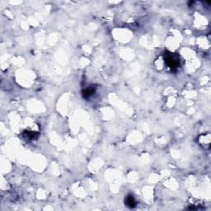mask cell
<instances>
[{
  "label": "cell",
  "instance_id": "cell-3",
  "mask_svg": "<svg viewBox=\"0 0 211 211\" xmlns=\"http://www.w3.org/2000/svg\"><path fill=\"white\" fill-rule=\"evenodd\" d=\"M94 92H95V89L94 88L88 87V88L82 91V96H83L84 98H90V97H92V95L94 94Z\"/></svg>",
  "mask_w": 211,
  "mask_h": 211
},
{
  "label": "cell",
  "instance_id": "cell-2",
  "mask_svg": "<svg viewBox=\"0 0 211 211\" xmlns=\"http://www.w3.org/2000/svg\"><path fill=\"white\" fill-rule=\"evenodd\" d=\"M124 202H125V204H126V206H129L130 208H134L136 205V202L135 200V198H134V196L131 195H129L126 198H125V200H124Z\"/></svg>",
  "mask_w": 211,
  "mask_h": 211
},
{
  "label": "cell",
  "instance_id": "cell-1",
  "mask_svg": "<svg viewBox=\"0 0 211 211\" xmlns=\"http://www.w3.org/2000/svg\"><path fill=\"white\" fill-rule=\"evenodd\" d=\"M164 60L168 67L172 69H177L179 66L178 58L172 53H165Z\"/></svg>",
  "mask_w": 211,
  "mask_h": 211
}]
</instances>
